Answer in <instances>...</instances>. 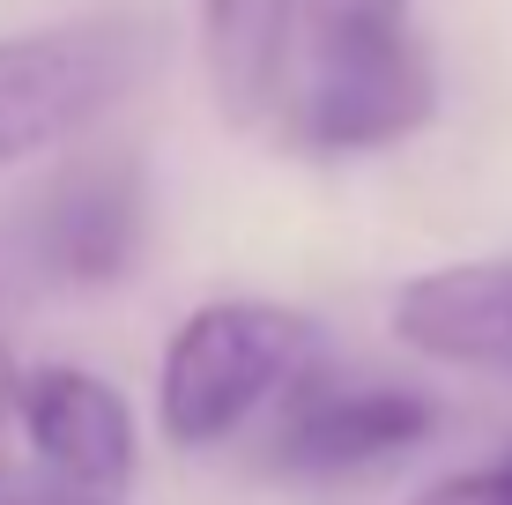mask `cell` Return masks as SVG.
<instances>
[{
    "mask_svg": "<svg viewBox=\"0 0 512 505\" xmlns=\"http://www.w3.org/2000/svg\"><path fill=\"white\" fill-rule=\"evenodd\" d=\"M275 112H282L290 149L305 156H372L431 127L438 75L423 60L409 15L401 23H364V15L305 8Z\"/></svg>",
    "mask_w": 512,
    "mask_h": 505,
    "instance_id": "cell-1",
    "label": "cell"
},
{
    "mask_svg": "<svg viewBox=\"0 0 512 505\" xmlns=\"http://www.w3.org/2000/svg\"><path fill=\"white\" fill-rule=\"evenodd\" d=\"M320 357L312 312L275 298H208L179 320L156 364V424L179 454L238 439L268 402H282L305 364Z\"/></svg>",
    "mask_w": 512,
    "mask_h": 505,
    "instance_id": "cell-2",
    "label": "cell"
},
{
    "mask_svg": "<svg viewBox=\"0 0 512 505\" xmlns=\"http://www.w3.org/2000/svg\"><path fill=\"white\" fill-rule=\"evenodd\" d=\"M156 38L134 15H82L0 38V171L67 149L149 75Z\"/></svg>",
    "mask_w": 512,
    "mask_h": 505,
    "instance_id": "cell-3",
    "label": "cell"
},
{
    "mask_svg": "<svg viewBox=\"0 0 512 505\" xmlns=\"http://www.w3.org/2000/svg\"><path fill=\"white\" fill-rule=\"evenodd\" d=\"M438 431V402L423 387L401 379H357V372H320V357L282 387V416L268 461L282 476H364V468L401 461L409 446H423Z\"/></svg>",
    "mask_w": 512,
    "mask_h": 505,
    "instance_id": "cell-4",
    "label": "cell"
},
{
    "mask_svg": "<svg viewBox=\"0 0 512 505\" xmlns=\"http://www.w3.org/2000/svg\"><path fill=\"white\" fill-rule=\"evenodd\" d=\"M141 238H149V171H141L134 149H104L82 156L52 179V194L38 201V223H30V253L52 283H119V275L141 260Z\"/></svg>",
    "mask_w": 512,
    "mask_h": 505,
    "instance_id": "cell-5",
    "label": "cell"
},
{
    "mask_svg": "<svg viewBox=\"0 0 512 505\" xmlns=\"http://www.w3.org/2000/svg\"><path fill=\"white\" fill-rule=\"evenodd\" d=\"M15 431H23L30 461L52 483L119 498L141 468V431L134 409L112 379L82 372V364H38L15 372Z\"/></svg>",
    "mask_w": 512,
    "mask_h": 505,
    "instance_id": "cell-6",
    "label": "cell"
},
{
    "mask_svg": "<svg viewBox=\"0 0 512 505\" xmlns=\"http://www.w3.org/2000/svg\"><path fill=\"white\" fill-rule=\"evenodd\" d=\"M394 335L438 364L512 372V253L416 275L394 298Z\"/></svg>",
    "mask_w": 512,
    "mask_h": 505,
    "instance_id": "cell-7",
    "label": "cell"
},
{
    "mask_svg": "<svg viewBox=\"0 0 512 505\" xmlns=\"http://www.w3.org/2000/svg\"><path fill=\"white\" fill-rule=\"evenodd\" d=\"M193 15H201V67H208L216 119L223 127L275 119L305 0H193Z\"/></svg>",
    "mask_w": 512,
    "mask_h": 505,
    "instance_id": "cell-8",
    "label": "cell"
},
{
    "mask_svg": "<svg viewBox=\"0 0 512 505\" xmlns=\"http://www.w3.org/2000/svg\"><path fill=\"white\" fill-rule=\"evenodd\" d=\"M409 505H512V454L483 461V468H461V476L423 483Z\"/></svg>",
    "mask_w": 512,
    "mask_h": 505,
    "instance_id": "cell-9",
    "label": "cell"
},
{
    "mask_svg": "<svg viewBox=\"0 0 512 505\" xmlns=\"http://www.w3.org/2000/svg\"><path fill=\"white\" fill-rule=\"evenodd\" d=\"M0 505H119V498H104V491H75V483H23V476H8L0 468Z\"/></svg>",
    "mask_w": 512,
    "mask_h": 505,
    "instance_id": "cell-10",
    "label": "cell"
},
{
    "mask_svg": "<svg viewBox=\"0 0 512 505\" xmlns=\"http://www.w3.org/2000/svg\"><path fill=\"white\" fill-rule=\"evenodd\" d=\"M312 15H364V23H401L409 0H305Z\"/></svg>",
    "mask_w": 512,
    "mask_h": 505,
    "instance_id": "cell-11",
    "label": "cell"
},
{
    "mask_svg": "<svg viewBox=\"0 0 512 505\" xmlns=\"http://www.w3.org/2000/svg\"><path fill=\"white\" fill-rule=\"evenodd\" d=\"M15 431V364H8V350H0V439Z\"/></svg>",
    "mask_w": 512,
    "mask_h": 505,
    "instance_id": "cell-12",
    "label": "cell"
}]
</instances>
